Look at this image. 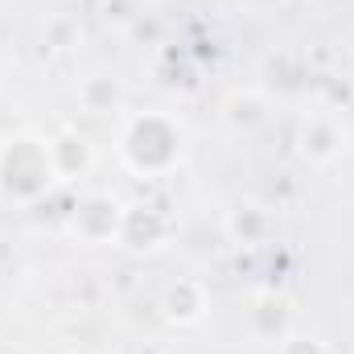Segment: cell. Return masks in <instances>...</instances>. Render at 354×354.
Listing matches in <instances>:
<instances>
[{"instance_id": "7a4b0ae2", "label": "cell", "mask_w": 354, "mask_h": 354, "mask_svg": "<svg viewBox=\"0 0 354 354\" xmlns=\"http://www.w3.org/2000/svg\"><path fill=\"white\" fill-rule=\"evenodd\" d=\"M305 153H309V157H317V161L334 157V153H338V132H334L330 124H322V120L305 124Z\"/></svg>"}, {"instance_id": "6da1fadb", "label": "cell", "mask_w": 354, "mask_h": 354, "mask_svg": "<svg viewBox=\"0 0 354 354\" xmlns=\"http://www.w3.org/2000/svg\"><path fill=\"white\" fill-rule=\"evenodd\" d=\"M165 313H169L174 322H198V313H202V292H198V284H189V280L174 284V288L165 292Z\"/></svg>"}]
</instances>
